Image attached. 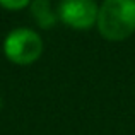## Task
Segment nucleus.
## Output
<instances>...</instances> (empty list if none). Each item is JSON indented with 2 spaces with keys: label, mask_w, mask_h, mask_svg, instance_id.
I'll return each mask as SVG.
<instances>
[{
  "label": "nucleus",
  "mask_w": 135,
  "mask_h": 135,
  "mask_svg": "<svg viewBox=\"0 0 135 135\" xmlns=\"http://www.w3.org/2000/svg\"><path fill=\"white\" fill-rule=\"evenodd\" d=\"M98 31L108 41H123L135 33V0H103Z\"/></svg>",
  "instance_id": "obj_1"
},
{
  "label": "nucleus",
  "mask_w": 135,
  "mask_h": 135,
  "mask_svg": "<svg viewBox=\"0 0 135 135\" xmlns=\"http://www.w3.org/2000/svg\"><path fill=\"white\" fill-rule=\"evenodd\" d=\"M98 12L96 0H62L58 5V19L77 31H87L98 24Z\"/></svg>",
  "instance_id": "obj_3"
},
{
  "label": "nucleus",
  "mask_w": 135,
  "mask_h": 135,
  "mask_svg": "<svg viewBox=\"0 0 135 135\" xmlns=\"http://www.w3.org/2000/svg\"><path fill=\"white\" fill-rule=\"evenodd\" d=\"M3 53L16 65H31L43 53V40L36 31L17 27L5 36Z\"/></svg>",
  "instance_id": "obj_2"
},
{
  "label": "nucleus",
  "mask_w": 135,
  "mask_h": 135,
  "mask_svg": "<svg viewBox=\"0 0 135 135\" xmlns=\"http://www.w3.org/2000/svg\"><path fill=\"white\" fill-rule=\"evenodd\" d=\"M31 2L33 0H0V5L7 10H21L31 5Z\"/></svg>",
  "instance_id": "obj_5"
},
{
  "label": "nucleus",
  "mask_w": 135,
  "mask_h": 135,
  "mask_svg": "<svg viewBox=\"0 0 135 135\" xmlns=\"http://www.w3.org/2000/svg\"><path fill=\"white\" fill-rule=\"evenodd\" d=\"M29 7H31V14H33L34 21L41 29H51L56 24L58 16L51 9L50 0H33Z\"/></svg>",
  "instance_id": "obj_4"
}]
</instances>
